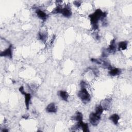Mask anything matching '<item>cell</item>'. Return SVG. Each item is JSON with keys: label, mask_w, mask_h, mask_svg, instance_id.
I'll return each instance as SVG.
<instances>
[{"label": "cell", "mask_w": 132, "mask_h": 132, "mask_svg": "<svg viewBox=\"0 0 132 132\" xmlns=\"http://www.w3.org/2000/svg\"><path fill=\"white\" fill-rule=\"evenodd\" d=\"M77 96L80 100L84 103H88L91 99L90 95L86 88H81V89L78 93Z\"/></svg>", "instance_id": "obj_2"}, {"label": "cell", "mask_w": 132, "mask_h": 132, "mask_svg": "<svg viewBox=\"0 0 132 132\" xmlns=\"http://www.w3.org/2000/svg\"><path fill=\"white\" fill-rule=\"evenodd\" d=\"M28 116L27 115H23L22 116V118H23L24 119H28Z\"/></svg>", "instance_id": "obj_26"}, {"label": "cell", "mask_w": 132, "mask_h": 132, "mask_svg": "<svg viewBox=\"0 0 132 132\" xmlns=\"http://www.w3.org/2000/svg\"><path fill=\"white\" fill-rule=\"evenodd\" d=\"M101 65L102 67L104 69H107L108 70H110V69L112 68V66L110 65V64L106 60H103V61L102 60Z\"/></svg>", "instance_id": "obj_18"}, {"label": "cell", "mask_w": 132, "mask_h": 132, "mask_svg": "<svg viewBox=\"0 0 132 132\" xmlns=\"http://www.w3.org/2000/svg\"><path fill=\"white\" fill-rule=\"evenodd\" d=\"M19 90L21 93V94H22L24 96L25 106L26 107V109L27 110H28L29 109V104H30L31 100V95L30 94L26 93L25 92L23 86H21L19 88Z\"/></svg>", "instance_id": "obj_3"}, {"label": "cell", "mask_w": 132, "mask_h": 132, "mask_svg": "<svg viewBox=\"0 0 132 132\" xmlns=\"http://www.w3.org/2000/svg\"><path fill=\"white\" fill-rule=\"evenodd\" d=\"M71 119L72 120L76 121L77 122L82 121L83 120V115L82 113L79 111H77L75 114L71 117Z\"/></svg>", "instance_id": "obj_12"}, {"label": "cell", "mask_w": 132, "mask_h": 132, "mask_svg": "<svg viewBox=\"0 0 132 132\" xmlns=\"http://www.w3.org/2000/svg\"><path fill=\"white\" fill-rule=\"evenodd\" d=\"M1 57H6L9 58H13V46L10 45L9 47L0 53Z\"/></svg>", "instance_id": "obj_5"}, {"label": "cell", "mask_w": 132, "mask_h": 132, "mask_svg": "<svg viewBox=\"0 0 132 132\" xmlns=\"http://www.w3.org/2000/svg\"><path fill=\"white\" fill-rule=\"evenodd\" d=\"M104 110L103 109V108H102L101 105H97L96 107V112L95 113L96 114H97L98 115H99L100 116H101L102 114H103Z\"/></svg>", "instance_id": "obj_19"}, {"label": "cell", "mask_w": 132, "mask_h": 132, "mask_svg": "<svg viewBox=\"0 0 132 132\" xmlns=\"http://www.w3.org/2000/svg\"><path fill=\"white\" fill-rule=\"evenodd\" d=\"M63 7L61 6H57L55 8H54L53 11L52 13L54 14H61L62 11Z\"/></svg>", "instance_id": "obj_20"}, {"label": "cell", "mask_w": 132, "mask_h": 132, "mask_svg": "<svg viewBox=\"0 0 132 132\" xmlns=\"http://www.w3.org/2000/svg\"><path fill=\"white\" fill-rule=\"evenodd\" d=\"M110 54L109 53V52H108L107 49H104L103 50V51H102V57L103 58H106Z\"/></svg>", "instance_id": "obj_21"}, {"label": "cell", "mask_w": 132, "mask_h": 132, "mask_svg": "<svg viewBox=\"0 0 132 132\" xmlns=\"http://www.w3.org/2000/svg\"><path fill=\"white\" fill-rule=\"evenodd\" d=\"M112 100L111 99H105L101 102V105L105 110H108L110 109L111 105Z\"/></svg>", "instance_id": "obj_6"}, {"label": "cell", "mask_w": 132, "mask_h": 132, "mask_svg": "<svg viewBox=\"0 0 132 132\" xmlns=\"http://www.w3.org/2000/svg\"><path fill=\"white\" fill-rule=\"evenodd\" d=\"M101 116H100L96 113H92L89 115V122L92 125L97 126L100 122Z\"/></svg>", "instance_id": "obj_4"}, {"label": "cell", "mask_w": 132, "mask_h": 132, "mask_svg": "<svg viewBox=\"0 0 132 132\" xmlns=\"http://www.w3.org/2000/svg\"><path fill=\"white\" fill-rule=\"evenodd\" d=\"M80 86L81 88H86V87L87 86V84L84 80H82L80 83Z\"/></svg>", "instance_id": "obj_24"}, {"label": "cell", "mask_w": 132, "mask_h": 132, "mask_svg": "<svg viewBox=\"0 0 132 132\" xmlns=\"http://www.w3.org/2000/svg\"><path fill=\"white\" fill-rule=\"evenodd\" d=\"M61 14L66 18H69L72 16V11L70 7L68 6H66L65 7H63Z\"/></svg>", "instance_id": "obj_8"}, {"label": "cell", "mask_w": 132, "mask_h": 132, "mask_svg": "<svg viewBox=\"0 0 132 132\" xmlns=\"http://www.w3.org/2000/svg\"><path fill=\"white\" fill-rule=\"evenodd\" d=\"M95 38L98 40H100V37L98 34H96L95 35Z\"/></svg>", "instance_id": "obj_25"}, {"label": "cell", "mask_w": 132, "mask_h": 132, "mask_svg": "<svg viewBox=\"0 0 132 132\" xmlns=\"http://www.w3.org/2000/svg\"><path fill=\"white\" fill-rule=\"evenodd\" d=\"M38 37L42 42H45L48 39V34L45 32H40L38 33Z\"/></svg>", "instance_id": "obj_15"}, {"label": "cell", "mask_w": 132, "mask_h": 132, "mask_svg": "<svg viewBox=\"0 0 132 132\" xmlns=\"http://www.w3.org/2000/svg\"><path fill=\"white\" fill-rule=\"evenodd\" d=\"M128 46V42L127 41H121L118 43V50L123 51L125 50L127 48Z\"/></svg>", "instance_id": "obj_13"}, {"label": "cell", "mask_w": 132, "mask_h": 132, "mask_svg": "<svg viewBox=\"0 0 132 132\" xmlns=\"http://www.w3.org/2000/svg\"><path fill=\"white\" fill-rule=\"evenodd\" d=\"M82 3V1H74V2H73L74 5L75 6H76V7H79V6L81 5Z\"/></svg>", "instance_id": "obj_23"}, {"label": "cell", "mask_w": 132, "mask_h": 132, "mask_svg": "<svg viewBox=\"0 0 132 132\" xmlns=\"http://www.w3.org/2000/svg\"><path fill=\"white\" fill-rule=\"evenodd\" d=\"M108 74L112 76H116L119 75L122 73V70L119 68H111L109 70Z\"/></svg>", "instance_id": "obj_11"}, {"label": "cell", "mask_w": 132, "mask_h": 132, "mask_svg": "<svg viewBox=\"0 0 132 132\" xmlns=\"http://www.w3.org/2000/svg\"><path fill=\"white\" fill-rule=\"evenodd\" d=\"M46 110L48 113H55L57 111V108L54 103H51L47 106Z\"/></svg>", "instance_id": "obj_10"}, {"label": "cell", "mask_w": 132, "mask_h": 132, "mask_svg": "<svg viewBox=\"0 0 132 132\" xmlns=\"http://www.w3.org/2000/svg\"><path fill=\"white\" fill-rule=\"evenodd\" d=\"M109 119L110 120H111L114 123V124L117 125L118 124L119 121L120 120V117L118 114H113L112 115H111L109 117Z\"/></svg>", "instance_id": "obj_14"}, {"label": "cell", "mask_w": 132, "mask_h": 132, "mask_svg": "<svg viewBox=\"0 0 132 132\" xmlns=\"http://www.w3.org/2000/svg\"><path fill=\"white\" fill-rule=\"evenodd\" d=\"M79 122H80V128H81V129H82V130L83 131H85V132H88V131H89V126H88V123H85L83 121H80Z\"/></svg>", "instance_id": "obj_17"}, {"label": "cell", "mask_w": 132, "mask_h": 132, "mask_svg": "<svg viewBox=\"0 0 132 132\" xmlns=\"http://www.w3.org/2000/svg\"><path fill=\"white\" fill-rule=\"evenodd\" d=\"M108 52L109 54H114L116 52L117 46L116 44V40L115 39H113L111 42L108 48L107 49Z\"/></svg>", "instance_id": "obj_7"}, {"label": "cell", "mask_w": 132, "mask_h": 132, "mask_svg": "<svg viewBox=\"0 0 132 132\" xmlns=\"http://www.w3.org/2000/svg\"><path fill=\"white\" fill-rule=\"evenodd\" d=\"M59 96L63 100L65 101H68L69 98V94L67 92L64 90H60L59 92Z\"/></svg>", "instance_id": "obj_16"}, {"label": "cell", "mask_w": 132, "mask_h": 132, "mask_svg": "<svg viewBox=\"0 0 132 132\" xmlns=\"http://www.w3.org/2000/svg\"><path fill=\"white\" fill-rule=\"evenodd\" d=\"M36 13L38 17L40 19L43 20V21H46L48 18L47 14L45 12H44L43 11H42L41 9H37L36 11Z\"/></svg>", "instance_id": "obj_9"}, {"label": "cell", "mask_w": 132, "mask_h": 132, "mask_svg": "<svg viewBox=\"0 0 132 132\" xmlns=\"http://www.w3.org/2000/svg\"><path fill=\"white\" fill-rule=\"evenodd\" d=\"M2 132H4V131H5H5H6V132H7V131H8V129H4V128L2 130Z\"/></svg>", "instance_id": "obj_27"}, {"label": "cell", "mask_w": 132, "mask_h": 132, "mask_svg": "<svg viewBox=\"0 0 132 132\" xmlns=\"http://www.w3.org/2000/svg\"><path fill=\"white\" fill-rule=\"evenodd\" d=\"M91 61L93 62V63H96L97 64H98V65H101L102 64V60L101 59H98V58H92L91 59Z\"/></svg>", "instance_id": "obj_22"}, {"label": "cell", "mask_w": 132, "mask_h": 132, "mask_svg": "<svg viewBox=\"0 0 132 132\" xmlns=\"http://www.w3.org/2000/svg\"><path fill=\"white\" fill-rule=\"evenodd\" d=\"M107 15V13L106 12H103L100 9H97L94 13L89 16L92 25V28L94 30H97L99 28V21L105 20Z\"/></svg>", "instance_id": "obj_1"}]
</instances>
